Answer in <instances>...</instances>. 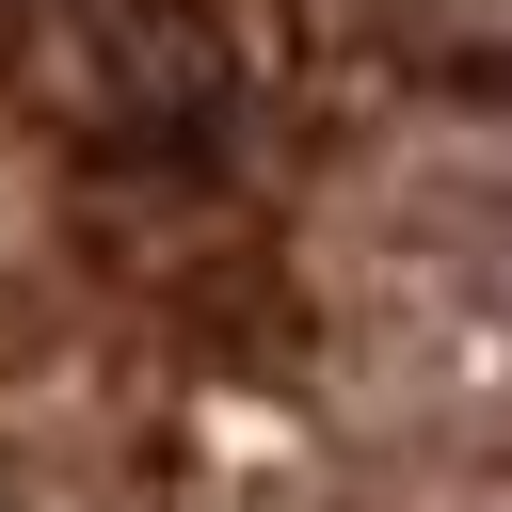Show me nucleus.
Masks as SVG:
<instances>
[{
	"instance_id": "1",
	"label": "nucleus",
	"mask_w": 512,
	"mask_h": 512,
	"mask_svg": "<svg viewBox=\"0 0 512 512\" xmlns=\"http://www.w3.org/2000/svg\"><path fill=\"white\" fill-rule=\"evenodd\" d=\"M80 64H96L112 144H144V160H208L240 112V16L224 0H80Z\"/></svg>"
}]
</instances>
